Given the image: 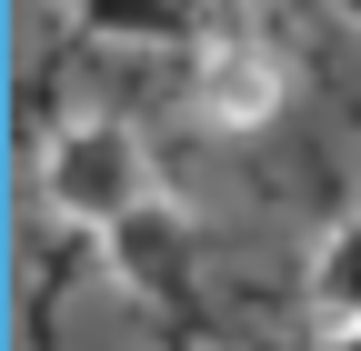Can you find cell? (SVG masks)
I'll return each mask as SVG.
<instances>
[{"mask_svg":"<svg viewBox=\"0 0 361 351\" xmlns=\"http://www.w3.org/2000/svg\"><path fill=\"white\" fill-rule=\"evenodd\" d=\"M311 312L322 321H361V221H331L311 241Z\"/></svg>","mask_w":361,"mask_h":351,"instance_id":"5b68a950","label":"cell"},{"mask_svg":"<svg viewBox=\"0 0 361 351\" xmlns=\"http://www.w3.org/2000/svg\"><path fill=\"white\" fill-rule=\"evenodd\" d=\"M281 101H291V61L271 51V40H211V51L191 61V111H201V130H221V141L271 130Z\"/></svg>","mask_w":361,"mask_h":351,"instance_id":"7a4b0ae2","label":"cell"},{"mask_svg":"<svg viewBox=\"0 0 361 351\" xmlns=\"http://www.w3.org/2000/svg\"><path fill=\"white\" fill-rule=\"evenodd\" d=\"M90 251H101V271L130 291V301H171L180 281H191V261H201V221L180 201H141L130 221H111V231H90Z\"/></svg>","mask_w":361,"mask_h":351,"instance_id":"3957f363","label":"cell"},{"mask_svg":"<svg viewBox=\"0 0 361 351\" xmlns=\"http://www.w3.org/2000/svg\"><path fill=\"white\" fill-rule=\"evenodd\" d=\"M331 11H341V20H351V30H361V0H331Z\"/></svg>","mask_w":361,"mask_h":351,"instance_id":"52a82bcc","label":"cell"},{"mask_svg":"<svg viewBox=\"0 0 361 351\" xmlns=\"http://www.w3.org/2000/svg\"><path fill=\"white\" fill-rule=\"evenodd\" d=\"M40 201L71 231H111L151 201V141L121 111H71L51 141H40Z\"/></svg>","mask_w":361,"mask_h":351,"instance_id":"6da1fadb","label":"cell"},{"mask_svg":"<svg viewBox=\"0 0 361 351\" xmlns=\"http://www.w3.org/2000/svg\"><path fill=\"white\" fill-rule=\"evenodd\" d=\"M211 0H80V30L121 40V51H161V40H191Z\"/></svg>","mask_w":361,"mask_h":351,"instance_id":"277c9868","label":"cell"},{"mask_svg":"<svg viewBox=\"0 0 361 351\" xmlns=\"http://www.w3.org/2000/svg\"><path fill=\"white\" fill-rule=\"evenodd\" d=\"M322 351H361V321H331V341Z\"/></svg>","mask_w":361,"mask_h":351,"instance_id":"8992f818","label":"cell"}]
</instances>
